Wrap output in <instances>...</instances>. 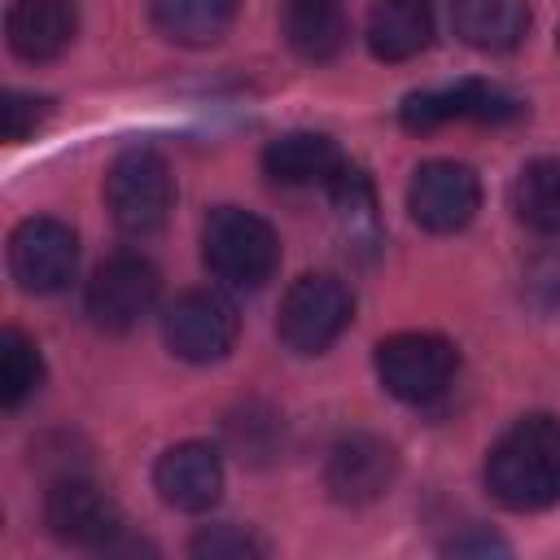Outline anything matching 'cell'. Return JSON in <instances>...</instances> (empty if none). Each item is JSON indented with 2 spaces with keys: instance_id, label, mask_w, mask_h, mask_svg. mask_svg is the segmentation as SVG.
I'll return each instance as SVG.
<instances>
[{
  "instance_id": "cell-14",
  "label": "cell",
  "mask_w": 560,
  "mask_h": 560,
  "mask_svg": "<svg viewBox=\"0 0 560 560\" xmlns=\"http://www.w3.org/2000/svg\"><path fill=\"white\" fill-rule=\"evenodd\" d=\"M79 31L74 0H9L4 35L13 57L22 61H52L70 48Z\"/></svg>"
},
{
  "instance_id": "cell-6",
  "label": "cell",
  "mask_w": 560,
  "mask_h": 560,
  "mask_svg": "<svg viewBox=\"0 0 560 560\" xmlns=\"http://www.w3.org/2000/svg\"><path fill=\"white\" fill-rule=\"evenodd\" d=\"M459 350L438 332H394L376 346V376L381 385L411 407L442 398L455 385Z\"/></svg>"
},
{
  "instance_id": "cell-11",
  "label": "cell",
  "mask_w": 560,
  "mask_h": 560,
  "mask_svg": "<svg viewBox=\"0 0 560 560\" xmlns=\"http://www.w3.org/2000/svg\"><path fill=\"white\" fill-rule=\"evenodd\" d=\"M521 114V101L486 79H459L433 92H411L398 109V122L416 136L438 131L446 122H508Z\"/></svg>"
},
{
  "instance_id": "cell-9",
  "label": "cell",
  "mask_w": 560,
  "mask_h": 560,
  "mask_svg": "<svg viewBox=\"0 0 560 560\" xmlns=\"http://www.w3.org/2000/svg\"><path fill=\"white\" fill-rule=\"evenodd\" d=\"M241 332L236 302L219 289H188L162 315V337L184 363H219Z\"/></svg>"
},
{
  "instance_id": "cell-1",
  "label": "cell",
  "mask_w": 560,
  "mask_h": 560,
  "mask_svg": "<svg viewBox=\"0 0 560 560\" xmlns=\"http://www.w3.org/2000/svg\"><path fill=\"white\" fill-rule=\"evenodd\" d=\"M486 490L508 512L560 503V416H521L486 455Z\"/></svg>"
},
{
  "instance_id": "cell-17",
  "label": "cell",
  "mask_w": 560,
  "mask_h": 560,
  "mask_svg": "<svg viewBox=\"0 0 560 560\" xmlns=\"http://www.w3.org/2000/svg\"><path fill=\"white\" fill-rule=\"evenodd\" d=\"M280 31L302 61H332L350 39L346 0H284Z\"/></svg>"
},
{
  "instance_id": "cell-5",
  "label": "cell",
  "mask_w": 560,
  "mask_h": 560,
  "mask_svg": "<svg viewBox=\"0 0 560 560\" xmlns=\"http://www.w3.org/2000/svg\"><path fill=\"white\" fill-rule=\"evenodd\" d=\"M354 319V293L332 271H311L289 284L280 298L276 332L293 354H324Z\"/></svg>"
},
{
  "instance_id": "cell-18",
  "label": "cell",
  "mask_w": 560,
  "mask_h": 560,
  "mask_svg": "<svg viewBox=\"0 0 560 560\" xmlns=\"http://www.w3.org/2000/svg\"><path fill=\"white\" fill-rule=\"evenodd\" d=\"M455 35L477 52H512L529 31L525 0H451Z\"/></svg>"
},
{
  "instance_id": "cell-20",
  "label": "cell",
  "mask_w": 560,
  "mask_h": 560,
  "mask_svg": "<svg viewBox=\"0 0 560 560\" xmlns=\"http://www.w3.org/2000/svg\"><path fill=\"white\" fill-rule=\"evenodd\" d=\"M512 210L538 236L560 232V162L556 158H534L521 166L512 184Z\"/></svg>"
},
{
  "instance_id": "cell-3",
  "label": "cell",
  "mask_w": 560,
  "mask_h": 560,
  "mask_svg": "<svg viewBox=\"0 0 560 560\" xmlns=\"http://www.w3.org/2000/svg\"><path fill=\"white\" fill-rule=\"evenodd\" d=\"M105 210L122 236H153L175 210V175L149 144H127L105 171Z\"/></svg>"
},
{
  "instance_id": "cell-16",
  "label": "cell",
  "mask_w": 560,
  "mask_h": 560,
  "mask_svg": "<svg viewBox=\"0 0 560 560\" xmlns=\"http://www.w3.org/2000/svg\"><path fill=\"white\" fill-rule=\"evenodd\" d=\"M341 149L324 131H284L262 149V171L276 184L302 188V184H328L341 171Z\"/></svg>"
},
{
  "instance_id": "cell-4",
  "label": "cell",
  "mask_w": 560,
  "mask_h": 560,
  "mask_svg": "<svg viewBox=\"0 0 560 560\" xmlns=\"http://www.w3.org/2000/svg\"><path fill=\"white\" fill-rule=\"evenodd\" d=\"M44 525L57 542L83 547V551H149L140 538L127 534L122 508L83 477H61L44 494Z\"/></svg>"
},
{
  "instance_id": "cell-21",
  "label": "cell",
  "mask_w": 560,
  "mask_h": 560,
  "mask_svg": "<svg viewBox=\"0 0 560 560\" xmlns=\"http://www.w3.org/2000/svg\"><path fill=\"white\" fill-rule=\"evenodd\" d=\"M44 381V359L39 346L22 332V328H4L0 332V402L4 411H18Z\"/></svg>"
},
{
  "instance_id": "cell-8",
  "label": "cell",
  "mask_w": 560,
  "mask_h": 560,
  "mask_svg": "<svg viewBox=\"0 0 560 560\" xmlns=\"http://www.w3.org/2000/svg\"><path fill=\"white\" fill-rule=\"evenodd\" d=\"M79 267V236L52 214L22 219L9 232V276L22 293H61Z\"/></svg>"
},
{
  "instance_id": "cell-22",
  "label": "cell",
  "mask_w": 560,
  "mask_h": 560,
  "mask_svg": "<svg viewBox=\"0 0 560 560\" xmlns=\"http://www.w3.org/2000/svg\"><path fill=\"white\" fill-rule=\"evenodd\" d=\"M328 197H332L337 219L350 228V236H359L363 228L376 232V197H372V184H368L363 171L341 166V171L328 179Z\"/></svg>"
},
{
  "instance_id": "cell-10",
  "label": "cell",
  "mask_w": 560,
  "mask_h": 560,
  "mask_svg": "<svg viewBox=\"0 0 560 560\" xmlns=\"http://www.w3.org/2000/svg\"><path fill=\"white\" fill-rule=\"evenodd\" d=\"M407 210L424 232H459L481 210V179L455 158L420 162L407 184Z\"/></svg>"
},
{
  "instance_id": "cell-12",
  "label": "cell",
  "mask_w": 560,
  "mask_h": 560,
  "mask_svg": "<svg viewBox=\"0 0 560 560\" xmlns=\"http://www.w3.org/2000/svg\"><path fill=\"white\" fill-rule=\"evenodd\" d=\"M394 472H398L394 446L376 433H363V429L341 433L324 459V486L346 508H363V503L381 499L394 486Z\"/></svg>"
},
{
  "instance_id": "cell-13",
  "label": "cell",
  "mask_w": 560,
  "mask_h": 560,
  "mask_svg": "<svg viewBox=\"0 0 560 560\" xmlns=\"http://www.w3.org/2000/svg\"><path fill=\"white\" fill-rule=\"evenodd\" d=\"M153 490L175 512H206L223 494V459L210 442H175L153 464Z\"/></svg>"
},
{
  "instance_id": "cell-23",
  "label": "cell",
  "mask_w": 560,
  "mask_h": 560,
  "mask_svg": "<svg viewBox=\"0 0 560 560\" xmlns=\"http://www.w3.org/2000/svg\"><path fill=\"white\" fill-rule=\"evenodd\" d=\"M188 551L201 560H258L267 556V542L245 525H206L188 542Z\"/></svg>"
},
{
  "instance_id": "cell-2",
  "label": "cell",
  "mask_w": 560,
  "mask_h": 560,
  "mask_svg": "<svg viewBox=\"0 0 560 560\" xmlns=\"http://www.w3.org/2000/svg\"><path fill=\"white\" fill-rule=\"evenodd\" d=\"M201 258L228 289H262L280 267V236L262 214L219 206L201 228Z\"/></svg>"
},
{
  "instance_id": "cell-19",
  "label": "cell",
  "mask_w": 560,
  "mask_h": 560,
  "mask_svg": "<svg viewBox=\"0 0 560 560\" xmlns=\"http://www.w3.org/2000/svg\"><path fill=\"white\" fill-rule=\"evenodd\" d=\"M241 0H149V22L162 39L184 48H206L228 35Z\"/></svg>"
},
{
  "instance_id": "cell-15",
  "label": "cell",
  "mask_w": 560,
  "mask_h": 560,
  "mask_svg": "<svg viewBox=\"0 0 560 560\" xmlns=\"http://www.w3.org/2000/svg\"><path fill=\"white\" fill-rule=\"evenodd\" d=\"M376 61H411L433 44L429 0H376L363 31Z\"/></svg>"
},
{
  "instance_id": "cell-25",
  "label": "cell",
  "mask_w": 560,
  "mask_h": 560,
  "mask_svg": "<svg viewBox=\"0 0 560 560\" xmlns=\"http://www.w3.org/2000/svg\"><path fill=\"white\" fill-rule=\"evenodd\" d=\"M446 551H508V542L503 538H494V534H477V538H451L446 542Z\"/></svg>"
},
{
  "instance_id": "cell-24",
  "label": "cell",
  "mask_w": 560,
  "mask_h": 560,
  "mask_svg": "<svg viewBox=\"0 0 560 560\" xmlns=\"http://www.w3.org/2000/svg\"><path fill=\"white\" fill-rule=\"evenodd\" d=\"M48 114H52V101H48V96L9 88V92L0 96V136H4L9 144H18V140H26Z\"/></svg>"
},
{
  "instance_id": "cell-7",
  "label": "cell",
  "mask_w": 560,
  "mask_h": 560,
  "mask_svg": "<svg viewBox=\"0 0 560 560\" xmlns=\"http://www.w3.org/2000/svg\"><path fill=\"white\" fill-rule=\"evenodd\" d=\"M158 293H162L158 267L144 254L122 249V254H109L92 271L88 293H83V311L101 332H127L153 311Z\"/></svg>"
}]
</instances>
